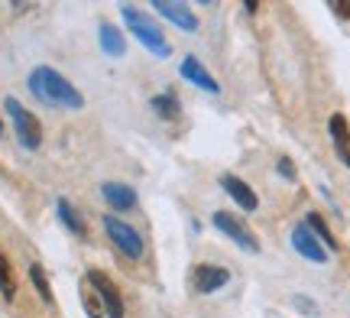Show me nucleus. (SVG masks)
<instances>
[{
	"instance_id": "nucleus-1",
	"label": "nucleus",
	"mask_w": 350,
	"mask_h": 318,
	"mask_svg": "<svg viewBox=\"0 0 350 318\" xmlns=\"http://www.w3.org/2000/svg\"><path fill=\"white\" fill-rule=\"evenodd\" d=\"M29 91L36 94L39 101L59 104V107H81V104H85V98L78 94L75 85H68L59 72H52V68H46V65L29 75Z\"/></svg>"
},
{
	"instance_id": "nucleus-2",
	"label": "nucleus",
	"mask_w": 350,
	"mask_h": 318,
	"mask_svg": "<svg viewBox=\"0 0 350 318\" xmlns=\"http://www.w3.org/2000/svg\"><path fill=\"white\" fill-rule=\"evenodd\" d=\"M120 13H124L130 33H133V36H137L139 42L152 52V55H169V42H165L163 29L152 23L150 16H143V13H139L137 7H130V3H124V7H120Z\"/></svg>"
},
{
	"instance_id": "nucleus-3",
	"label": "nucleus",
	"mask_w": 350,
	"mask_h": 318,
	"mask_svg": "<svg viewBox=\"0 0 350 318\" xmlns=\"http://www.w3.org/2000/svg\"><path fill=\"white\" fill-rule=\"evenodd\" d=\"M7 114H10L13 127H16V140L23 143L26 150H39V143H42V127H39L36 117L29 114L20 101H13V98H7Z\"/></svg>"
},
{
	"instance_id": "nucleus-4",
	"label": "nucleus",
	"mask_w": 350,
	"mask_h": 318,
	"mask_svg": "<svg viewBox=\"0 0 350 318\" xmlns=\"http://www.w3.org/2000/svg\"><path fill=\"white\" fill-rule=\"evenodd\" d=\"M214 228L221 230L224 237L243 247V250H250V254H260V241H256V234H253L237 215H230V211H214Z\"/></svg>"
},
{
	"instance_id": "nucleus-5",
	"label": "nucleus",
	"mask_w": 350,
	"mask_h": 318,
	"mask_svg": "<svg viewBox=\"0 0 350 318\" xmlns=\"http://www.w3.org/2000/svg\"><path fill=\"white\" fill-rule=\"evenodd\" d=\"M104 230H107V237L120 247V254H124V256H130V260H139V256H143V237H139V234L130 228L126 221L107 215V217H104Z\"/></svg>"
},
{
	"instance_id": "nucleus-6",
	"label": "nucleus",
	"mask_w": 350,
	"mask_h": 318,
	"mask_svg": "<svg viewBox=\"0 0 350 318\" xmlns=\"http://www.w3.org/2000/svg\"><path fill=\"white\" fill-rule=\"evenodd\" d=\"M85 280H88V286L100 295V306H104V312H107V315H111V318H124V299H120V289H117V286H113V282L107 280L100 269H91Z\"/></svg>"
},
{
	"instance_id": "nucleus-7",
	"label": "nucleus",
	"mask_w": 350,
	"mask_h": 318,
	"mask_svg": "<svg viewBox=\"0 0 350 318\" xmlns=\"http://www.w3.org/2000/svg\"><path fill=\"white\" fill-rule=\"evenodd\" d=\"M227 280H230V273L224 267H214V263H201L191 269V286L198 293H217L227 286Z\"/></svg>"
},
{
	"instance_id": "nucleus-8",
	"label": "nucleus",
	"mask_w": 350,
	"mask_h": 318,
	"mask_svg": "<svg viewBox=\"0 0 350 318\" xmlns=\"http://www.w3.org/2000/svg\"><path fill=\"white\" fill-rule=\"evenodd\" d=\"M292 247H295V250H299L305 260H312V263H327L325 247H321V241H318L312 230H308V224L292 228Z\"/></svg>"
},
{
	"instance_id": "nucleus-9",
	"label": "nucleus",
	"mask_w": 350,
	"mask_h": 318,
	"mask_svg": "<svg viewBox=\"0 0 350 318\" xmlns=\"http://www.w3.org/2000/svg\"><path fill=\"white\" fill-rule=\"evenodd\" d=\"M152 10L163 13L165 20H172L178 29H185V33H195L198 29V20H195V13L188 3H169V0H156L152 3Z\"/></svg>"
},
{
	"instance_id": "nucleus-10",
	"label": "nucleus",
	"mask_w": 350,
	"mask_h": 318,
	"mask_svg": "<svg viewBox=\"0 0 350 318\" xmlns=\"http://www.w3.org/2000/svg\"><path fill=\"white\" fill-rule=\"evenodd\" d=\"M327 130H331V140H334V150H338V159L344 165H350V124L344 114H334L327 120Z\"/></svg>"
},
{
	"instance_id": "nucleus-11",
	"label": "nucleus",
	"mask_w": 350,
	"mask_h": 318,
	"mask_svg": "<svg viewBox=\"0 0 350 318\" xmlns=\"http://www.w3.org/2000/svg\"><path fill=\"white\" fill-rule=\"evenodd\" d=\"M221 185H224L227 195H230L240 208H247V211H253V208L260 204V202H256V191H253L247 182H240L237 176H221Z\"/></svg>"
},
{
	"instance_id": "nucleus-12",
	"label": "nucleus",
	"mask_w": 350,
	"mask_h": 318,
	"mask_svg": "<svg viewBox=\"0 0 350 318\" xmlns=\"http://www.w3.org/2000/svg\"><path fill=\"white\" fill-rule=\"evenodd\" d=\"M182 75H185L191 85H198L201 91H211V94H217V91H221V85H217V81L204 72V65H201L195 55H188L185 62H182Z\"/></svg>"
},
{
	"instance_id": "nucleus-13",
	"label": "nucleus",
	"mask_w": 350,
	"mask_h": 318,
	"mask_svg": "<svg viewBox=\"0 0 350 318\" xmlns=\"http://www.w3.org/2000/svg\"><path fill=\"white\" fill-rule=\"evenodd\" d=\"M104 198H107V204L111 208H117V211H130L133 204H137V191L130 189V185H120V182H107L104 185Z\"/></svg>"
},
{
	"instance_id": "nucleus-14",
	"label": "nucleus",
	"mask_w": 350,
	"mask_h": 318,
	"mask_svg": "<svg viewBox=\"0 0 350 318\" xmlns=\"http://www.w3.org/2000/svg\"><path fill=\"white\" fill-rule=\"evenodd\" d=\"M98 36H100V46H104V52H107V55H124V49H126L124 33H120L113 23H100L98 26Z\"/></svg>"
},
{
	"instance_id": "nucleus-15",
	"label": "nucleus",
	"mask_w": 350,
	"mask_h": 318,
	"mask_svg": "<svg viewBox=\"0 0 350 318\" xmlns=\"http://www.w3.org/2000/svg\"><path fill=\"white\" fill-rule=\"evenodd\" d=\"M59 217H62V224L68 230H72V234H78V237H85V221H81V215H78L75 208H72V204L65 202H59Z\"/></svg>"
},
{
	"instance_id": "nucleus-16",
	"label": "nucleus",
	"mask_w": 350,
	"mask_h": 318,
	"mask_svg": "<svg viewBox=\"0 0 350 318\" xmlns=\"http://www.w3.org/2000/svg\"><path fill=\"white\" fill-rule=\"evenodd\" d=\"M305 224H308V230H312V234H314V237H318V241H325L327 247H331V250H338V241H334V234L327 230L325 217L318 215V211H312V215H308V221H305Z\"/></svg>"
},
{
	"instance_id": "nucleus-17",
	"label": "nucleus",
	"mask_w": 350,
	"mask_h": 318,
	"mask_svg": "<svg viewBox=\"0 0 350 318\" xmlns=\"http://www.w3.org/2000/svg\"><path fill=\"white\" fill-rule=\"evenodd\" d=\"M152 107H156V114L159 117H165V120H172V117H178V98H175L172 91H165V94H156L152 98Z\"/></svg>"
},
{
	"instance_id": "nucleus-18",
	"label": "nucleus",
	"mask_w": 350,
	"mask_h": 318,
	"mask_svg": "<svg viewBox=\"0 0 350 318\" xmlns=\"http://www.w3.org/2000/svg\"><path fill=\"white\" fill-rule=\"evenodd\" d=\"M29 280H33V286L39 289V295L46 299V302H52V289H49V280H46V269L39 267V263H33L29 267Z\"/></svg>"
},
{
	"instance_id": "nucleus-19",
	"label": "nucleus",
	"mask_w": 350,
	"mask_h": 318,
	"mask_svg": "<svg viewBox=\"0 0 350 318\" xmlns=\"http://www.w3.org/2000/svg\"><path fill=\"white\" fill-rule=\"evenodd\" d=\"M0 293H3V299H13V273H10V263H7V256L0 254Z\"/></svg>"
},
{
	"instance_id": "nucleus-20",
	"label": "nucleus",
	"mask_w": 350,
	"mask_h": 318,
	"mask_svg": "<svg viewBox=\"0 0 350 318\" xmlns=\"http://www.w3.org/2000/svg\"><path fill=\"white\" fill-rule=\"evenodd\" d=\"M85 312H88L91 318H100V315H104V306H100V295H98V293L91 295V286H85Z\"/></svg>"
},
{
	"instance_id": "nucleus-21",
	"label": "nucleus",
	"mask_w": 350,
	"mask_h": 318,
	"mask_svg": "<svg viewBox=\"0 0 350 318\" xmlns=\"http://www.w3.org/2000/svg\"><path fill=\"white\" fill-rule=\"evenodd\" d=\"M331 13L340 16V20H350V0H334V3H331Z\"/></svg>"
},
{
	"instance_id": "nucleus-22",
	"label": "nucleus",
	"mask_w": 350,
	"mask_h": 318,
	"mask_svg": "<svg viewBox=\"0 0 350 318\" xmlns=\"http://www.w3.org/2000/svg\"><path fill=\"white\" fill-rule=\"evenodd\" d=\"M279 172H282L286 178H295V165H292V159H288V156H282V159H279Z\"/></svg>"
},
{
	"instance_id": "nucleus-23",
	"label": "nucleus",
	"mask_w": 350,
	"mask_h": 318,
	"mask_svg": "<svg viewBox=\"0 0 350 318\" xmlns=\"http://www.w3.org/2000/svg\"><path fill=\"white\" fill-rule=\"evenodd\" d=\"M0 133H3V124H0Z\"/></svg>"
}]
</instances>
